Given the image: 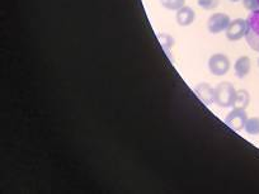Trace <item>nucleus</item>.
Segmentation results:
<instances>
[{"label": "nucleus", "mask_w": 259, "mask_h": 194, "mask_svg": "<svg viewBox=\"0 0 259 194\" xmlns=\"http://www.w3.org/2000/svg\"><path fill=\"white\" fill-rule=\"evenodd\" d=\"M244 38L251 50L259 52V9L250 12L246 18V33Z\"/></svg>", "instance_id": "nucleus-1"}, {"label": "nucleus", "mask_w": 259, "mask_h": 194, "mask_svg": "<svg viewBox=\"0 0 259 194\" xmlns=\"http://www.w3.org/2000/svg\"><path fill=\"white\" fill-rule=\"evenodd\" d=\"M235 93L236 90L233 84L223 81L215 88V103L223 108H229V107L233 106Z\"/></svg>", "instance_id": "nucleus-2"}, {"label": "nucleus", "mask_w": 259, "mask_h": 194, "mask_svg": "<svg viewBox=\"0 0 259 194\" xmlns=\"http://www.w3.org/2000/svg\"><path fill=\"white\" fill-rule=\"evenodd\" d=\"M208 69L215 76H224L230 70V60L224 54H213L208 60Z\"/></svg>", "instance_id": "nucleus-3"}, {"label": "nucleus", "mask_w": 259, "mask_h": 194, "mask_svg": "<svg viewBox=\"0 0 259 194\" xmlns=\"http://www.w3.org/2000/svg\"><path fill=\"white\" fill-rule=\"evenodd\" d=\"M230 22L231 19L228 14L221 13V12H219V13H213L207 21V29L210 33L219 34L221 33V32L226 31V28L229 27Z\"/></svg>", "instance_id": "nucleus-4"}, {"label": "nucleus", "mask_w": 259, "mask_h": 194, "mask_svg": "<svg viewBox=\"0 0 259 194\" xmlns=\"http://www.w3.org/2000/svg\"><path fill=\"white\" fill-rule=\"evenodd\" d=\"M246 33V19L236 18L230 22L229 27L225 31V36L229 41L235 42L240 41L241 38L245 37Z\"/></svg>", "instance_id": "nucleus-5"}, {"label": "nucleus", "mask_w": 259, "mask_h": 194, "mask_svg": "<svg viewBox=\"0 0 259 194\" xmlns=\"http://www.w3.org/2000/svg\"><path fill=\"white\" fill-rule=\"evenodd\" d=\"M246 121H248V114L245 109L241 108H233V111L226 116L225 123L234 131H241L244 129Z\"/></svg>", "instance_id": "nucleus-6"}, {"label": "nucleus", "mask_w": 259, "mask_h": 194, "mask_svg": "<svg viewBox=\"0 0 259 194\" xmlns=\"http://www.w3.org/2000/svg\"><path fill=\"white\" fill-rule=\"evenodd\" d=\"M196 19V13H194L193 9L188 6L182 7L181 9H178L176 13V21L178 23V26L181 27H188Z\"/></svg>", "instance_id": "nucleus-7"}, {"label": "nucleus", "mask_w": 259, "mask_h": 194, "mask_svg": "<svg viewBox=\"0 0 259 194\" xmlns=\"http://www.w3.org/2000/svg\"><path fill=\"white\" fill-rule=\"evenodd\" d=\"M196 93L200 96L201 101L206 104H212L215 103V88L210 85V84H200L198 86H196Z\"/></svg>", "instance_id": "nucleus-8"}, {"label": "nucleus", "mask_w": 259, "mask_h": 194, "mask_svg": "<svg viewBox=\"0 0 259 194\" xmlns=\"http://www.w3.org/2000/svg\"><path fill=\"white\" fill-rule=\"evenodd\" d=\"M251 69V61L248 56H240L234 64V71L239 79H244Z\"/></svg>", "instance_id": "nucleus-9"}, {"label": "nucleus", "mask_w": 259, "mask_h": 194, "mask_svg": "<svg viewBox=\"0 0 259 194\" xmlns=\"http://www.w3.org/2000/svg\"><path fill=\"white\" fill-rule=\"evenodd\" d=\"M249 103H250V94H249V91L241 89V90H238L235 93V98H234L233 106L231 107L233 108L245 109L249 106Z\"/></svg>", "instance_id": "nucleus-10"}, {"label": "nucleus", "mask_w": 259, "mask_h": 194, "mask_svg": "<svg viewBox=\"0 0 259 194\" xmlns=\"http://www.w3.org/2000/svg\"><path fill=\"white\" fill-rule=\"evenodd\" d=\"M244 131L250 136H258L259 135V117H251V118H248L245 126H244Z\"/></svg>", "instance_id": "nucleus-11"}, {"label": "nucleus", "mask_w": 259, "mask_h": 194, "mask_svg": "<svg viewBox=\"0 0 259 194\" xmlns=\"http://www.w3.org/2000/svg\"><path fill=\"white\" fill-rule=\"evenodd\" d=\"M161 6L169 11H178L186 6V0H160Z\"/></svg>", "instance_id": "nucleus-12"}, {"label": "nucleus", "mask_w": 259, "mask_h": 194, "mask_svg": "<svg viewBox=\"0 0 259 194\" xmlns=\"http://www.w3.org/2000/svg\"><path fill=\"white\" fill-rule=\"evenodd\" d=\"M220 0H197V4L205 11H213L219 7Z\"/></svg>", "instance_id": "nucleus-13"}, {"label": "nucleus", "mask_w": 259, "mask_h": 194, "mask_svg": "<svg viewBox=\"0 0 259 194\" xmlns=\"http://www.w3.org/2000/svg\"><path fill=\"white\" fill-rule=\"evenodd\" d=\"M243 2V6L244 8L248 9V11L253 12L259 9V2L258 0H241Z\"/></svg>", "instance_id": "nucleus-14"}, {"label": "nucleus", "mask_w": 259, "mask_h": 194, "mask_svg": "<svg viewBox=\"0 0 259 194\" xmlns=\"http://www.w3.org/2000/svg\"><path fill=\"white\" fill-rule=\"evenodd\" d=\"M230 2H239V0H230Z\"/></svg>", "instance_id": "nucleus-15"}, {"label": "nucleus", "mask_w": 259, "mask_h": 194, "mask_svg": "<svg viewBox=\"0 0 259 194\" xmlns=\"http://www.w3.org/2000/svg\"><path fill=\"white\" fill-rule=\"evenodd\" d=\"M258 64H259V61H258Z\"/></svg>", "instance_id": "nucleus-16"}, {"label": "nucleus", "mask_w": 259, "mask_h": 194, "mask_svg": "<svg viewBox=\"0 0 259 194\" xmlns=\"http://www.w3.org/2000/svg\"><path fill=\"white\" fill-rule=\"evenodd\" d=\"M258 2H259V0H258Z\"/></svg>", "instance_id": "nucleus-17"}]
</instances>
